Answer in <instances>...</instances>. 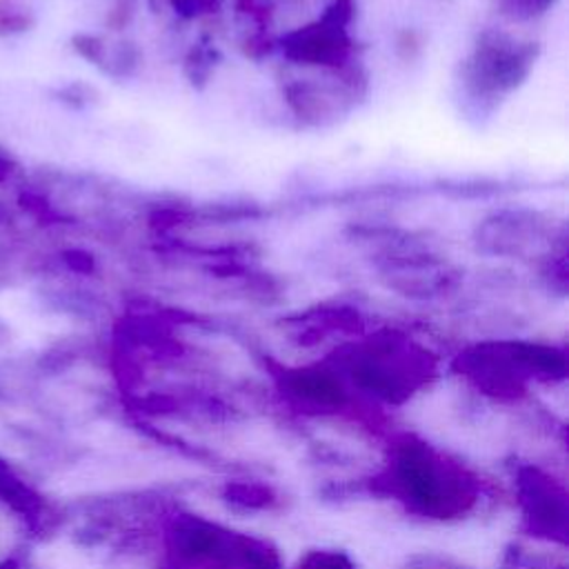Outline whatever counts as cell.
Segmentation results:
<instances>
[{
  "label": "cell",
  "mask_w": 569,
  "mask_h": 569,
  "mask_svg": "<svg viewBox=\"0 0 569 569\" xmlns=\"http://www.w3.org/2000/svg\"><path fill=\"white\" fill-rule=\"evenodd\" d=\"M398 478L407 489V493L425 509L440 507L445 502L442 493H445L447 476H442L436 460L422 447H407L400 453Z\"/></svg>",
  "instance_id": "7a4b0ae2"
},
{
  "label": "cell",
  "mask_w": 569,
  "mask_h": 569,
  "mask_svg": "<svg viewBox=\"0 0 569 569\" xmlns=\"http://www.w3.org/2000/svg\"><path fill=\"white\" fill-rule=\"evenodd\" d=\"M533 53L529 44L509 33L487 31L460 69V100L473 116L491 113L529 73Z\"/></svg>",
  "instance_id": "6da1fadb"
},
{
  "label": "cell",
  "mask_w": 569,
  "mask_h": 569,
  "mask_svg": "<svg viewBox=\"0 0 569 569\" xmlns=\"http://www.w3.org/2000/svg\"><path fill=\"white\" fill-rule=\"evenodd\" d=\"M293 389L298 396L316 405H338L342 400L340 385L333 378L320 373H302L296 380Z\"/></svg>",
  "instance_id": "3957f363"
},
{
  "label": "cell",
  "mask_w": 569,
  "mask_h": 569,
  "mask_svg": "<svg viewBox=\"0 0 569 569\" xmlns=\"http://www.w3.org/2000/svg\"><path fill=\"white\" fill-rule=\"evenodd\" d=\"M498 2H500L502 16L513 22L536 20L556 4V0H498Z\"/></svg>",
  "instance_id": "277c9868"
}]
</instances>
